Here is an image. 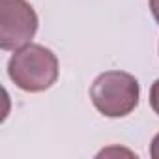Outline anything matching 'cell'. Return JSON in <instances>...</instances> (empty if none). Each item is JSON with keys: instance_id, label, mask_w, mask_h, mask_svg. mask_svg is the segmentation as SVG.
<instances>
[{"instance_id": "1", "label": "cell", "mask_w": 159, "mask_h": 159, "mask_svg": "<svg viewBox=\"0 0 159 159\" xmlns=\"http://www.w3.org/2000/svg\"><path fill=\"white\" fill-rule=\"evenodd\" d=\"M56 54L38 43H28L15 51L8 62V75L23 92L38 94L49 90L58 79Z\"/></svg>"}, {"instance_id": "2", "label": "cell", "mask_w": 159, "mask_h": 159, "mask_svg": "<svg viewBox=\"0 0 159 159\" xmlns=\"http://www.w3.org/2000/svg\"><path fill=\"white\" fill-rule=\"evenodd\" d=\"M140 98V84L127 71H105L90 86V99L96 111L107 118H124L131 114Z\"/></svg>"}, {"instance_id": "3", "label": "cell", "mask_w": 159, "mask_h": 159, "mask_svg": "<svg viewBox=\"0 0 159 159\" xmlns=\"http://www.w3.org/2000/svg\"><path fill=\"white\" fill-rule=\"evenodd\" d=\"M38 32V13L26 0H0V49L17 51Z\"/></svg>"}, {"instance_id": "4", "label": "cell", "mask_w": 159, "mask_h": 159, "mask_svg": "<svg viewBox=\"0 0 159 159\" xmlns=\"http://www.w3.org/2000/svg\"><path fill=\"white\" fill-rule=\"evenodd\" d=\"M150 107L159 116V79H157V81L152 84V88H150Z\"/></svg>"}, {"instance_id": "5", "label": "cell", "mask_w": 159, "mask_h": 159, "mask_svg": "<svg viewBox=\"0 0 159 159\" xmlns=\"http://www.w3.org/2000/svg\"><path fill=\"white\" fill-rule=\"evenodd\" d=\"M150 155H152L153 159H159V133L153 137V140H152V144H150Z\"/></svg>"}, {"instance_id": "6", "label": "cell", "mask_w": 159, "mask_h": 159, "mask_svg": "<svg viewBox=\"0 0 159 159\" xmlns=\"http://www.w3.org/2000/svg\"><path fill=\"white\" fill-rule=\"evenodd\" d=\"M148 4H150V11H152L155 23L159 25V0H148Z\"/></svg>"}]
</instances>
